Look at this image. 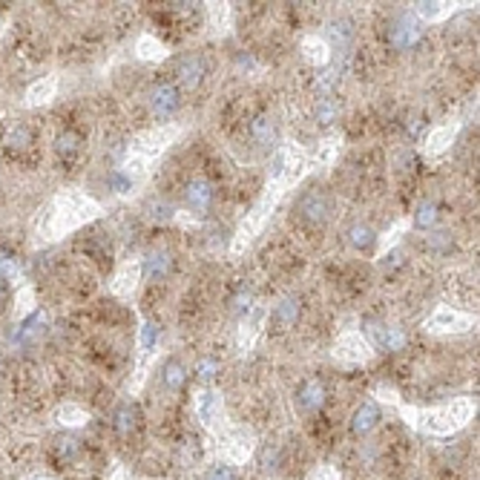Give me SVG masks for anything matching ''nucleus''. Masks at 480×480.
<instances>
[{
    "mask_svg": "<svg viewBox=\"0 0 480 480\" xmlns=\"http://www.w3.org/2000/svg\"><path fill=\"white\" fill-rule=\"evenodd\" d=\"M296 216L302 222H308V225H314V227L325 225L328 216H331V196L322 193V190L302 193V196H299V201H296Z\"/></svg>",
    "mask_w": 480,
    "mask_h": 480,
    "instance_id": "1",
    "label": "nucleus"
},
{
    "mask_svg": "<svg viewBox=\"0 0 480 480\" xmlns=\"http://www.w3.org/2000/svg\"><path fill=\"white\" fill-rule=\"evenodd\" d=\"M178 107H182V89H178L175 84L161 81V84L153 86V93H149V112H153L156 118L167 121V118H173L178 112Z\"/></svg>",
    "mask_w": 480,
    "mask_h": 480,
    "instance_id": "2",
    "label": "nucleus"
},
{
    "mask_svg": "<svg viewBox=\"0 0 480 480\" xmlns=\"http://www.w3.org/2000/svg\"><path fill=\"white\" fill-rule=\"evenodd\" d=\"M204 75H207V61L199 55V52H190V55H182L175 64V81L182 84L185 89H199L204 84Z\"/></svg>",
    "mask_w": 480,
    "mask_h": 480,
    "instance_id": "3",
    "label": "nucleus"
},
{
    "mask_svg": "<svg viewBox=\"0 0 480 480\" xmlns=\"http://www.w3.org/2000/svg\"><path fill=\"white\" fill-rule=\"evenodd\" d=\"M334 356L340 359V363H345V366H356V363H366V359L371 356V345L359 334H345V337L337 340Z\"/></svg>",
    "mask_w": 480,
    "mask_h": 480,
    "instance_id": "4",
    "label": "nucleus"
},
{
    "mask_svg": "<svg viewBox=\"0 0 480 480\" xmlns=\"http://www.w3.org/2000/svg\"><path fill=\"white\" fill-rule=\"evenodd\" d=\"M299 314H302V302H299L296 296L279 299V302L274 305V311H271V325H274V331H276V334L291 331V328L299 322Z\"/></svg>",
    "mask_w": 480,
    "mask_h": 480,
    "instance_id": "5",
    "label": "nucleus"
},
{
    "mask_svg": "<svg viewBox=\"0 0 480 480\" xmlns=\"http://www.w3.org/2000/svg\"><path fill=\"white\" fill-rule=\"evenodd\" d=\"M185 199H187L190 210H196V213H207V210L213 207L216 190H213V185H210L207 178H190L187 187H185Z\"/></svg>",
    "mask_w": 480,
    "mask_h": 480,
    "instance_id": "6",
    "label": "nucleus"
},
{
    "mask_svg": "<svg viewBox=\"0 0 480 480\" xmlns=\"http://www.w3.org/2000/svg\"><path fill=\"white\" fill-rule=\"evenodd\" d=\"M472 325V316H460L458 311L452 308H437L429 319H426V331H466V328Z\"/></svg>",
    "mask_w": 480,
    "mask_h": 480,
    "instance_id": "7",
    "label": "nucleus"
},
{
    "mask_svg": "<svg viewBox=\"0 0 480 480\" xmlns=\"http://www.w3.org/2000/svg\"><path fill=\"white\" fill-rule=\"evenodd\" d=\"M325 397H328V392L319 380H305L296 392V406L302 414H316L325 406Z\"/></svg>",
    "mask_w": 480,
    "mask_h": 480,
    "instance_id": "8",
    "label": "nucleus"
},
{
    "mask_svg": "<svg viewBox=\"0 0 480 480\" xmlns=\"http://www.w3.org/2000/svg\"><path fill=\"white\" fill-rule=\"evenodd\" d=\"M380 420H382L380 406L368 400V403H363V406L354 408V414H351V432L363 437V434H368V432H374L380 426Z\"/></svg>",
    "mask_w": 480,
    "mask_h": 480,
    "instance_id": "9",
    "label": "nucleus"
},
{
    "mask_svg": "<svg viewBox=\"0 0 480 480\" xmlns=\"http://www.w3.org/2000/svg\"><path fill=\"white\" fill-rule=\"evenodd\" d=\"M420 38H423V23H420L417 18H400L397 23H394V29H392V44L397 46V49H408V46H414Z\"/></svg>",
    "mask_w": 480,
    "mask_h": 480,
    "instance_id": "10",
    "label": "nucleus"
},
{
    "mask_svg": "<svg viewBox=\"0 0 480 480\" xmlns=\"http://www.w3.org/2000/svg\"><path fill=\"white\" fill-rule=\"evenodd\" d=\"M112 426H115V434L124 437V440L130 434H135V429H138V408L133 403H121L112 411Z\"/></svg>",
    "mask_w": 480,
    "mask_h": 480,
    "instance_id": "11",
    "label": "nucleus"
},
{
    "mask_svg": "<svg viewBox=\"0 0 480 480\" xmlns=\"http://www.w3.org/2000/svg\"><path fill=\"white\" fill-rule=\"evenodd\" d=\"M170 267H173V256H170L167 251H153V253L144 256V262H141V274L149 276V279H164V276L170 274Z\"/></svg>",
    "mask_w": 480,
    "mask_h": 480,
    "instance_id": "12",
    "label": "nucleus"
},
{
    "mask_svg": "<svg viewBox=\"0 0 480 480\" xmlns=\"http://www.w3.org/2000/svg\"><path fill=\"white\" fill-rule=\"evenodd\" d=\"M251 138H253L256 147H271L276 141V121L271 115H265V112L256 115L251 121Z\"/></svg>",
    "mask_w": 480,
    "mask_h": 480,
    "instance_id": "13",
    "label": "nucleus"
},
{
    "mask_svg": "<svg viewBox=\"0 0 480 480\" xmlns=\"http://www.w3.org/2000/svg\"><path fill=\"white\" fill-rule=\"evenodd\" d=\"M161 382H164L167 392H178V388L187 382V366L182 363V359L170 356L164 363V368H161Z\"/></svg>",
    "mask_w": 480,
    "mask_h": 480,
    "instance_id": "14",
    "label": "nucleus"
},
{
    "mask_svg": "<svg viewBox=\"0 0 480 480\" xmlns=\"http://www.w3.org/2000/svg\"><path fill=\"white\" fill-rule=\"evenodd\" d=\"M328 38H331V49L345 58L351 41H354V29L348 20H334V23H328Z\"/></svg>",
    "mask_w": 480,
    "mask_h": 480,
    "instance_id": "15",
    "label": "nucleus"
},
{
    "mask_svg": "<svg viewBox=\"0 0 480 480\" xmlns=\"http://www.w3.org/2000/svg\"><path fill=\"white\" fill-rule=\"evenodd\" d=\"M374 242H377V230H374L371 225L356 222V225L348 227V245H351V248H356V251H368Z\"/></svg>",
    "mask_w": 480,
    "mask_h": 480,
    "instance_id": "16",
    "label": "nucleus"
},
{
    "mask_svg": "<svg viewBox=\"0 0 480 480\" xmlns=\"http://www.w3.org/2000/svg\"><path fill=\"white\" fill-rule=\"evenodd\" d=\"M219 408H222V397L216 392H201L196 397V411H199V420H201L204 426L213 423V417H216Z\"/></svg>",
    "mask_w": 480,
    "mask_h": 480,
    "instance_id": "17",
    "label": "nucleus"
},
{
    "mask_svg": "<svg viewBox=\"0 0 480 480\" xmlns=\"http://www.w3.org/2000/svg\"><path fill=\"white\" fill-rule=\"evenodd\" d=\"M262 322H265V311L262 308H251V314L242 322V348H251L253 345V340L262 331Z\"/></svg>",
    "mask_w": 480,
    "mask_h": 480,
    "instance_id": "18",
    "label": "nucleus"
},
{
    "mask_svg": "<svg viewBox=\"0 0 480 480\" xmlns=\"http://www.w3.org/2000/svg\"><path fill=\"white\" fill-rule=\"evenodd\" d=\"M455 133H458V127H455V124H443V127L432 130V133H429V138H426V149H429V153H440V149H446L448 144H452Z\"/></svg>",
    "mask_w": 480,
    "mask_h": 480,
    "instance_id": "19",
    "label": "nucleus"
},
{
    "mask_svg": "<svg viewBox=\"0 0 480 480\" xmlns=\"http://www.w3.org/2000/svg\"><path fill=\"white\" fill-rule=\"evenodd\" d=\"M138 279H141V265H130V267H124V271L118 274V279H115V291L121 293V296H127V293H133V291H135Z\"/></svg>",
    "mask_w": 480,
    "mask_h": 480,
    "instance_id": "20",
    "label": "nucleus"
},
{
    "mask_svg": "<svg viewBox=\"0 0 480 480\" xmlns=\"http://www.w3.org/2000/svg\"><path fill=\"white\" fill-rule=\"evenodd\" d=\"M138 55L144 58V61H161V58L167 55V46H164L161 41H156V38L144 35V38L138 41Z\"/></svg>",
    "mask_w": 480,
    "mask_h": 480,
    "instance_id": "21",
    "label": "nucleus"
},
{
    "mask_svg": "<svg viewBox=\"0 0 480 480\" xmlns=\"http://www.w3.org/2000/svg\"><path fill=\"white\" fill-rule=\"evenodd\" d=\"M78 147H81V135L75 130H64L61 135L55 138V153L58 156H75Z\"/></svg>",
    "mask_w": 480,
    "mask_h": 480,
    "instance_id": "22",
    "label": "nucleus"
},
{
    "mask_svg": "<svg viewBox=\"0 0 480 480\" xmlns=\"http://www.w3.org/2000/svg\"><path fill=\"white\" fill-rule=\"evenodd\" d=\"M302 52L311 64H325L328 61V44L322 38H305L302 41Z\"/></svg>",
    "mask_w": 480,
    "mask_h": 480,
    "instance_id": "23",
    "label": "nucleus"
},
{
    "mask_svg": "<svg viewBox=\"0 0 480 480\" xmlns=\"http://www.w3.org/2000/svg\"><path fill=\"white\" fill-rule=\"evenodd\" d=\"M314 118H316L319 124H331L334 118H337V101H334L331 95L319 98V101L314 104Z\"/></svg>",
    "mask_w": 480,
    "mask_h": 480,
    "instance_id": "24",
    "label": "nucleus"
},
{
    "mask_svg": "<svg viewBox=\"0 0 480 480\" xmlns=\"http://www.w3.org/2000/svg\"><path fill=\"white\" fill-rule=\"evenodd\" d=\"M414 225L423 227V230L434 227L437 225V204L434 201H423V204H420L417 207V216H414Z\"/></svg>",
    "mask_w": 480,
    "mask_h": 480,
    "instance_id": "25",
    "label": "nucleus"
},
{
    "mask_svg": "<svg viewBox=\"0 0 480 480\" xmlns=\"http://www.w3.org/2000/svg\"><path fill=\"white\" fill-rule=\"evenodd\" d=\"M251 308H253V293H251V291H245V288L230 299V311H233L236 316H248V314H251Z\"/></svg>",
    "mask_w": 480,
    "mask_h": 480,
    "instance_id": "26",
    "label": "nucleus"
},
{
    "mask_svg": "<svg viewBox=\"0 0 480 480\" xmlns=\"http://www.w3.org/2000/svg\"><path fill=\"white\" fill-rule=\"evenodd\" d=\"M259 466H262V472H274L279 466V448L274 443H265L259 448Z\"/></svg>",
    "mask_w": 480,
    "mask_h": 480,
    "instance_id": "27",
    "label": "nucleus"
},
{
    "mask_svg": "<svg viewBox=\"0 0 480 480\" xmlns=\"http://www.w3.org/2000/svg\"><path fill=\"white\" fill-rule=\"evenodd\" d=\"M452 9L455 6H448V4H417L420 18H426V20H440V18H446Z\"/></svg>",
    "mask_w": 480,
    "mask_h": 480,
    "instance_id": "28",
    "label": "nucleus"
},
{
    "mask_svg": "<svg viewBox=\"0 0 480 480\" xmlns=\"http://www.w3.org/2000/svg\"><path fill=\"white\" fill-rule=\"evenodd\" d=\"M159 325L156 322H147L144 328H141V351L144 354H149V351H153L156 345H159Z\"/></svg>",
    "mask_w": 480,
    "mask_h": 480,
    "instance_id": "29",
    "label": "nucleus"
},
{
    "mask_svg": "<svg viewBox=\"0 0 480 480\" xmlns=\"http://www.w3.org/2000/svg\"><path fill=\"white\" fill-rule=\"evenodd\" d=\"M147 210H149V219H153V222H170L173 213H175V207L167 204V201H153Z\"/></svg>",
    "mask_w": 480,
    "mask_h": 480,
    "instance_id": "30",
    "label": "nucleus"
},
{
    "mask_svg": "<svg viewBox=\"0 0 480 480\" xmlns=\"http://www.w3.org/2000/svg\"><path fill=\"white\" fill-rule=\"evenodd\" d=\"M6 144H9L12 149H26L29 144H32V133H29L26 127H15V130L9 133V138H6Z\"/></svg>",
    "mask_w": 480,
    "mask_h": 480,
    "instance_id": "31",
    "label": "nucleus"
},
{
    "mask_svg": "<svg viewBox=\"0 0 480 480\" xmlns=\"http://www.w3.org/2000/svg\"><path fill=\"white\" fill-rule=\"evenodd\" d=\"M216 374H219V363H216V359L213 356H201L199 366H196V377L199 380H213Z\"/></svg>",
    "mask_w": 480,
    "mask_h": 480,
    "instance_id": "32",
    "label": "nucleus"
},
{
    "mask_svg": "<svg viewBox=\"0 0 480 480\" xmlns=\"http://www.w3.org/2000/svg\"><path fill=\"white\" fill-rule=\"evenodd\" d=\"M204 480H239V474H236V469L233 466H225V463H219V466H213L207 474H204Z\"/></svg>",
    "mask_w": 480,
    "mask_h": 480,
    "instance_id": "33",
    "label": "nucleus"
},
{
    "mask_svg": "<svg viewBox=\"0 0 480 480\" xmlns=\"http://www.w3.org/2000/svg\"><path fill=\"white\" fill-rule=\"evenodd\" d=\"M109 185L115 193H130L133 190V175L130 173H112L109 175Z\"/></svg>",
    "mask_w": 480,
    "mask_h": 480,
    "instance_id": "34",
    "label": "nucleus"
},
{
    "mask_svg": "<svg viewBox=\"0 0 480 480\" xmlns=\"http://www.w3.org/2000/svg\"><path fill=\"white\" fill-rule=\"evenodd\" d=\"M406 345V334H403V328H388V348L385 351H400Z\"/></svg>",
    "mask_w": 480,
    "mask_h": 480,
    "instance_id": "35",
    "label": "nucleus"
},
{
    "mask_svg": "<svg viewBox=\"0 0 480 480\" xmlns=\"http://www.w3.org/2000/svg\"><path fill=\"white\" fill-rule=\"evenodd\" d=\"M334 84H337V72H325V75L316 81V93L325 98L328 93H331V86H334Z\"/></svg>",
    "mask_w": 480,
    "mask_h": 480,
    "instance_id": "36",
    "label": "nucleus"
}]
</instances>
